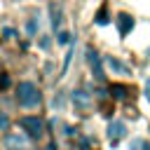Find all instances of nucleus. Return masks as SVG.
I'll use <instances>...</instances> for the list:
<instances>
[{
	"mask_svg": "<svg viewBox=\"0 0 150 150\" xmlns=\"http://www.w3.org/2000/svg\"><path fill=\"white\" fill-rule=\"evenodd\" d=\"M16 103H19L23 110H35V108L42 103V94H40V89H38L33 82L23 80V82L16 84Z\"/></svg>",
	"mask_w": 150,
	"mask_h": 150,
	"instance_id": "obj_1",
	"label": "nucleus"
},
{
	"mask_svg": "<svg viewBox=\"0 0 150 150\" xmlns=\"http://www.w3.org/2000/svg\"><path fill=\"white\" fill-rule=\"evenodd\" d=\"M19 127H21V129L26 131V136L33 138V141L42 138V134H45V122H42L40 117H35V115H26V117H21V120H19Z\"/></svg>",
	"mask_w": 150,
	"mask_h": 150,
	"instance_id": "obj_2",
	"label": "nucleus"
},
{
	"mask_svg": "<svg viewBox=\"0 0 150 150\" xmlns=\"http://www.w3.org/2000/svg\"><path fill=\"white\" fill-rule=\"evenodd\" d=\"M2 148H5V150H33L28 136H26V134H19V131L5 134V136H2Z\"/></svg>",
	"mask_w": 150,
	"mask_h": 150,
	"instance_id": "obj_3",
	"label": "nucleus"
},
{
	"mask_svg": "<svg viewBox=\"0 0 150 150\" xmlns=\"http://www.w3.org/2000/svg\"><path fill=\"white\" fill-rule=\"evenodd\" d=\"M73 103H75V108L80 112H87L91 108V94L87 89H75L73 91Z\"/></svg>",
	"mask_w": 150,
	"mask_h": 150,
	"instance_id": "obj_4",
	"label": "nucleus"
},
{
	"mask_svg": "<svg viewBox=\"0 0 150 150\" xmlns=\"http://www.w3.org/2000/svg\"><path fill=\"white\" fill-rule=\"evenodd\" d=\"M87 63H89V68H91V73H94V77L96 80H103V68H101V56L89 47L87 49Z\"/></svg>",
	"mask_w": 150,
	"mask_h": 150,
	"instance_id": "obj_5",
	"label": "nucleus"
},
{
	"mask_svg": "<svg viewBox=\"0 0 150 150\" xmlns=\"http://www.w3.org/2000/svg\"><path fill=\"white\" fill-rule=\"evenodd\" d=\"M127 134V127H124V122H120V120H112L110 124H108V138H110V143L115 145L122 136Z\"/></svg>",
	"mask_w": 150,
	"mask_h": 150,
	"instance_id": "obj_6",
	"label": "nucleus"
},
{
	"mask_svg": "<svg viewBox=\"0 0 150 150\" xmlns=\"http://www.w3.org/2000/svg\"><path fill=\"white\" fill-rule=\"evenodd\" d=\"M131 28H134V16H131V14H120V16H117V30H120V35H122V38L129 35Z\"/></svg>",
	"mask_w": 150,
	"mask_h": 150,
	"instance_id": "obj_7",
	"label": "nucleus"
},
{
	"mask_svg": "<svg viewBox=\"0 0 150 150\" xmlns=\"http://www.w3.org/2000/svg\"><path fill=\"white\" fill-rule=\"evenodd\" d=\"M49 19H52V28H54V30H59L61 19H63V9H61V5H56V2H52V5H49Z\"/></svg>",
	"mask_w": 150,
	"mask_h": 150,
	"instance_id": "obj_8",
	"label": "nucleus"
},
{
	"mask_svg": "<svg viewBox=\"0 0 150 150\" xmlns=\"http://www.w3.org/2000/svg\"><path fill=\"white\" fill-rule=\"evenodd\" d=\"M108 66H110L112 70H117V73H124V75H129V68H127L124 63H120L115 56H108Z\"/></svg>",
	"mask_w": 150,
	"mask_h": 150,
	"instance_id": "obj_9",
	"label": "nucleus"
},
{
	"mask_svg": "<svg viewBox=\"0 0 150 150\" xmlns=\"http://www.w3.org/2000/svg\"><path fill=\"white\" fill-rule=\"evenodd\" d=\"M129 150H150V143L145 138H134L129 143Z\"/></svg>",
	"mask_w": 150,
	"mask_h": 150,
	"instance_id": "obj_10",
	"label": "nucleus"
},
{
	"mask_svg": "<svg viewBox=\"0 0 150 150\" xmlns=\"http://www.w3.org/2000/svg\"><path fill=\"white\" fill-rule=\"evenodd\" d=\"M110 94H112V98H124V94H127V89L122 87V84H110Z\"/></svg>",
	"mask_w": 150,
	"mask_h": 150,
	"instance_id": "obj_11",
	"label": "nucleus"
},
{
	"mask_svg": "<svg viewBox=\"0 0 150 150\" xmlns=\"http://www.w3.org/2000/svg\"><path fill=\"white\" fill-rule=\"evenodd\" d=\"M96 23H98V26H105V23H108V9H105V7L98 9V14H96Z\"/></svg>",
	"mask_w": 150,
	"mask_h": 150,
	"instance_id": "obj_12",
	"label": "nucleus"
},
{
	"mask_svg": "<svg viewBox=\"0 0 150 150\" xmlns=\"http://www.w3.org/2000/svg\"><path fill=\"white\" fill-rule=\"evenodd\" d=\"M35 30H38V19L33 16L30 21H26V33H28V38H30V35H35Z\"/></svg>",
	"mask_w": 150,
	"mask_h": 150,
	"instance_id": "obj_13",
	"label": "nucleus"
},
{
	"mask_svg": "<svg viewBox=\"0 0 150 150\" xmlns=\"http://www.w3.org/2000/svg\"><path fill=\"white\" fill-rule=\"evenodd\" d=\"M70 40H73V35H70L68 30H61V33H59V38H56V42H59V45H68Z\"/></svg>",
	"mask_w": 150,
	"mask_h": 150,
	"instance_id": "obj_14",
	"label": "nucleus"
},
{
	"mask_svg": "<svg viewBox=\"0 0 150 150\" xmlns=\"http://www.w3.org/2000/svg\"><path fill=\"white\" fill-rule=\"evenodd\" d=\"M9 129V117L5 112H0V131H7Z\"/></svg>",
	"mask_w": 150,
	"mask_h": 150,
	"instance_id": "obj_15",
	"label": "nucleus"
},
{
	"mask_svg": "<svg viewBox=\"0 0 150 150\" xmlns=\"http://www.w3.org/2000/svg\"><path fill=\"white\" fill-rule=\"evenodd\" d=\"M7 84H9V80H7V75H2L0 77V87H7Z\"/></svg>",
	"mask_w": 150,
	"mask_h": 150,
	"instance_id": "obj_16",
	"label": "nucleus"
},
{
	"mask_svg": "<svg viewBox=\"0 0 150 150\" xmlns=\"http://www.w3.org/2000/svg\"><path fill=\"white\" fill-rule=\"evenodd\" d=\"M145 96L150 98V77H148V82H145Z\"/></svg>",
	"mask_w": 150,
	"mask_h": 150,
	"instance_id": "obj_17",
	"label": "nucleus"
}]
</instances>
